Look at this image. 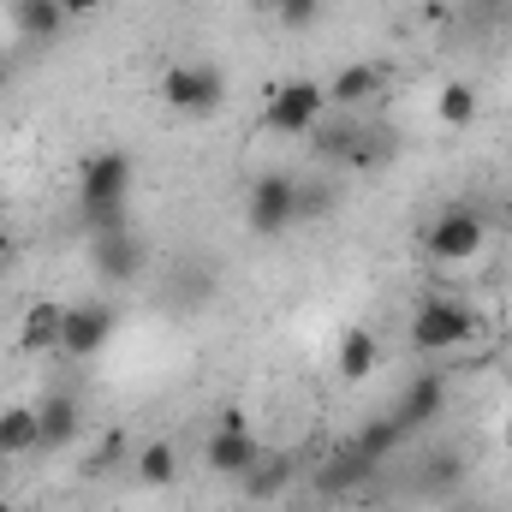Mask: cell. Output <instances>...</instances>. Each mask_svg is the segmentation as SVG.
I'll use <instances>...</instances> for the list:
<instances>
[{
    "instance_id": "1",
    "label": "cell",
    "mask_w": 512,
    "mask_h": 512,
    "mask_svg": "<svg viewBox=\"0 0 512 512\" xmlns=\"http://www.w3.org/2000/svg\"><path fill=\"white\" fill-rule=\"evenodd\" d=\"M78 197L90 233H120L126 227V197H131V155L126 149H96L78 161Z\"/></svg>"
},
{
    "instance_id": "2",
    "label": "cell",
    "mask_w": 512,
    "mask_h": 512,
    "mask_svg": "<svg viewBox=\"0 0 512 512\" xmlns=\"http://www.w3.org/2000/svg\"><path fill=\"white\" fill-rule=\"evenodd\" d=\"M161 102H167L173 114H185V120H209V114L227 102V78H221V66H209V60H179V66L161 72Z\"/></svg>"
},
{
    "instance_id": "3",
    "label": "cell",
    "mask_w": 512,
    "mask_h": 512,
    "mask_svg": "<svg viewBox=\"0 0 512 512\" xmlns=\"http://www.w3.org/2000/svg\"><path fill=\"white\" fill-rule=\"evenodd\" d=\"M245 227L256 239H280L286 227H298V179L292 173H262L245 197Z\"/></svg>"
},
{
    "instance_id": "4",
    "label": "cell",
    "mask_w": 512,
    "mask_h": 512,
    "mask_svg": "<svg viewBox=\"0 0 512 512\" xmlns=\"http://www.w3.org/2000/svg\"><path fill=\"white\" fill-rule=\"evenodd\" d=\"M477 334V310L453 304V298H423L411 316V346L417 352H453Z\"/></svg>"
},
{
    "instance_id": "5",
    "label": "cell",
    "mask_w": 512,
    "mask_h": 512,
    "mask_svg": "<svg viewBox=\"0 0 512 512\" xmlns=\"http://www.w3.org/2000/svg\"><path fill=\"white\" fill-rule=\"evenodd\" d=\"M322 114H328V90H322V84H310V78H298V84H280V90L268 96L262 126L280 131V137H310Z\"/></svg>"
},
{
    "instance_id": "6",
    "label": "cell",
    "mask_w": 512,
    "mask_h": 512,
    "mask_svg": "<svg viewBox=\"0 0 512 512\" xmlns=\"http://www.w3.org/2000/svg\"><path fill=\"white\" fill-rule=\"evenodd\" d=\"M423 251L435 256V262H471V256L483 251V215L465 209V203L441 209L435 227H429V239H423Z\"/></svg>"
},
{
    "instance_id": "7",
    "label": "cell",
    "mask_w": 512,
    "mask_h": 512,
    "mask_svg": "<svg viewBox=\"0 0 512 512\" xmlns=\"http://www.w3.org/2000/svg\"><path fill=\"white\" fill-rule=\"evenodd\" d=\"M114 328H120L114 304H72L66 322H60V352L66 358H96L114 340Z\"/></svg>"
},
{
    "instance_id": "8",
    "label": "cell",
    "mask_w": 512,
    "mask_h": 512,
    "mask_svg": "<svg viewBox=\"0 0 512 512\" xmlns=\"http://www.w3.org/2000/svg\"><path fill=\"white\" fill-rule=\"evenodd\" d=\"M256 459H262V441H256V429L245 423V411H227V423L209 435V465H215L221 477H245Z\"/></svg>"
},
{
    "instance_id": "9",
    "label": "cell",
    "mask_w": 512,
    "mask_h": 512,
    "mask_svg": "<svg viewBox=\"0 0 512 512\" xmlns=\"http://www.w3.org/2000/svg\"><path fill=\"white\" fill-rule=\"evenodd\" d=\"M143 262H149V251H143V239H137L131 227H120V233H96V245H90V268H96L102 280H114V286L137 280Z\"/></svg>"
},
{
    "instance_id": "10",
    "label": "cell",
    "mask_w": 512,
    "mask_h": 512,
    "mask_svg": "<svg viewBox=\"0 0 512 512\" xmlns=\"http://www.w3.org/2000/svg\"><path fill=\"white\" fill-rule=\"evenodd\" d=\"M441 411H447V376H435V370H429V376H417V382L399 393V411H393V423H399L405 435H417V429H429Z\"/></svg>"
},
{
    "instance_id": "11",
    "label": "cell",
    "mask_w": 512,
    "mask_h": 512,
    "mask_svg": "<svg viewBox=\"0 0 512 512\" xmlns=\"http://www.w3.org/2000/svg\"><path fill=\"white\" fill-rule=\"evenodd\" d=\"M72 441H78V399L72 393H48L36 405V453L72 447Z\"/></svg>"
},
{
    "instance_id": "12",
    "label": "cell",
    "mask_w": 512,
    "mask_h": 512,
    "mask_svg": "<svg viewBox=\"0 0 512 512\" xmlns=\"http://www.w3.org/2000/svg\"><path fill=\"white\" fill-rule=\"evenodd\" d=\"M376 471H382V465H370V459L346 441V447H334V453H328V465L316 471V489H322V495H352V489H364Z\"/></svg>"
},
{
    "instance_id": "13",
    "label": "cell",
    "mask_w": 512,
    "mask_h": 512,
    "mask_svg": "<svg viewBox=\"0 0 512 512\" xmlns=\"http://www.w3.org/2000/svg\"><path fill=\"white\" fill-rule=\"evenodd\" d=\"M292 477H298L292 453H274V447H262V459H256L239 483H245V501H280V495L292 489Z\"/></svg>"
},
{
    "instance_id": "14",
    "label": "cell",
    "mask_w": 512,
    "mask_h": 512,
    "mask_svg": "<svg viewBox=\"0 0 512 512\" xmlns=\"http://www.w3.org/2000/svg\"><path fill=\"white\" fill-rule=\"evenodd\" d=\"M376 90H382V66H370V60H364V66H346V72L328 84V102H334L340 114H358Z\"/></svg>"
},
{
    "instance_id": "15",
    "label": "cell",
    "mask_w": 512,
    "mask_h": 512,
    "mask_svg": "<svg viewBox=\"0 0 512 512\" xmlns=\"http://www.w3.org/2000/svg\"><path fill=\"white\" fill-rule=\"evenodd\" d=\"M12 24H18V36H30V42H54V36L66 30V6H60V0H12Z\"/></svg>"
},
{
    "instance_id": "16",
    "label": "cell",
    "mask_w": 512,
    "mask_h": 512,
    "mask_svg": "<svg viewBox=\"0 0 512 512\" xmlns=\"http://www.w3.org/2000/svg\"><path fill=\"white\" fill-rule=\"evenodd\" d=\"M60 322H66V304H30L24 328H18V346L24 352H60Z\"/></svg>"
},
{
    "instance_id": "17",
    "label": "cell",
    "mask_w": 512,
    "mask_h": 512,
    "mask_svg": "<svg viewBox=\"0 0 512 512\" xmlns=\"http://www.w3.org/2000/svg\"><path fill=\"white\" fill-rule=\"evenodd\" d=\"M387 161H393V131H382V126H358V137H352V149H346V161H340V167H358V173H382Z\"/></svg>"
},
{
    "instance_id": "18",
    "label": "cell",
    "mask_w": 512,
    "mask_h": 512,
    "mask_svg": "<svg viewBox=\"0 0 512 512\" xmlns=\"http://www.w3.org/2000/svg\"><path fill=\"white\" fill-rule=\"evenodd\" d=\"M376 358H382V346H376L370 328H346V334H340V376H346V382H364V376L376 370Z\"/></svg>"
},
{
    "instance_id": "19",
    "label": "cell",
    "mask_w": 512,
    "mask_h": 512,
    "mask_svg": "<svg viewBox=\"0 0 512 512\" xmlns=\"http://www.w3.org/2000/svg\"><path fill=\"white\" fill-rule=\"evenodd\" d=\"M36 453V405H6L0 411V459Z\"/></svg>"
},
{
    "instance_id": "20",
    "label": "cell",
    "mask_w": 512,
    "mask_h": 512,
    "mask_svg": "<svg viewBox=\"0 0 512 512\" xmlns=\"http://www.w3.org/2000/svg\"><path fill=\"white\" fill-rule=\"evenodd\" d=\"M399 441H405V429L393 423V411H387V417H376V423H364V429L352 435V447H358L370 465H387V459L399 453Z\"/></svg>"
},
{
    "instance_id": "21",
    "label": "cell",
    "mask_w": 512,
    "mask_h": 512,
    "mask_svg": "<svg viewBox=\"0 0 512 512\" xmlns=\"http://www.w3.org/2000/svg\"><path fill=\"white\" fill-rule=\"evenodd\" d=\"M459 483H465V453H435V459L423 465V477H417L423 495H453Z\"/></svg>"
},
{
    "instance_id": "22",
    "label": "cell",
    "mask_w": 512,
    "mask_h": 512,
    "mask_svg": "<svg viewBox=\"0 0 512 512\" xmlns=\"http://www.w3.org/2000/svg\"><path fill=\"white\" fill-rule=\"evenodd\" d=\"M137 477H143L149 489H167V483L179 477V453H173L167 441H149V447L137 453Z\"/></svg>"
},
{
    "instance_id": "23",
    "label": "cell",
    "mask_w": 512,
    "mask_h": 512,
    "mask_svg": "<svg viewBox=\"0 0 512 512\" xmlns=\"http://www.w3.org/2000/svg\"><path fill=\"white\" fill-rule=\"evenodd\" d=\"M340 209V191L328 179H298V221H328Z\"/></svg>"
},
{
    "instance_id": "24",
    "label": "cell",
    "mask_w": 512,
    "mask_h": 512,
    "mask_svg": "<svg viewBox=\"0 0 512 512\" xmlns=\"http://www.w3.org/2000/svg\"><path fill=\"white\" fill-rule=\"evenodd\" d=\"M435 114H441L447 126H471V120H477V90H471V84H447V90L435 96Z\"/></svg>"
},
{
    "instance_id": "25",
    "label": "cell",
    "mask_w": 512,
    "mask_h": 512,
    "mask_svg": "<svg viewBox=\"0 0 512 512\" xmlns=\"http://www.w3.org/2000/svg\"><path fill=\"white\" fill-rule=\"evenodd\" d=\"M316 6H322V0H274V12H280L286 30H310V24H316Z\"/></svg>"
},
{
    "instance_id": "26",
    "label": "cell",
    "mask_w": 512,
    "mask_h": 512,
    "mask_svg": "<svg viewBox=\"0 0 512 512\" xmlns=\"http://www.w3.org/2000/svg\"><path fill=\"white\" fill-rule=\"evenodd\" d=\"M126 447H131L126 429H108V435H102V453H96V465H114V459H120Z\"/></svg>"
},
{
    "instance_id": "27",
    "label": "cell",
    "mask_w": 512,
    "mask_h": 512,
    "mask_svg": "<svg viewBox=\"0 0 512 512\" xmlns=\"http://www.w3.org/2000/svg\"><path fill=\"white\" fill-rule=\"evenodd\" d=\"M60 6H66V18H84V12H96L102 0H60Z\"/></svg>"
},
{
    "instance_id": "28",
    "label": "cell",
    "mask_w": 512,
    "mask_h": 512,
    "mask_svg": "<svg viewBox=\"0 0 512 512\" xmlns=\"http://www.w3.org/2000/svg\"><path fill=\"white\" fill-rule=\"evenodd\" d=\"M6 78H12V60H6V54H0V84H6Z\"/></svg>"
},
{
    "instance_id": "29",
    "label": "cell",
    "mask_w": 512,
    "mask_h": 512,
    "mask_svg": "<svg viewBox=\"0 0 512 512\" xmlns=\"http://www.w3.org/2000/svg\"><path fill=\"white\" fill-rule=\"evenodd\" d=\"M0 256H12V239H6V233H0Z\"/></svg>"
},
{
    "instance_id": "30",
    "label": "cell",
    "mask_w": 512,
    "mask_h": 512,
    "mask_svg": "<svg viewBox=\"0 0 512 512\" xmlns=\"http://www.w3.org/2000/svg\"><path fill=\"white\" fill-rule=\"evenodd\" d=\"M477 6H512V0H477Z\"/></svg>"
},
{
    "instance_id": "31",
    "label": "cell",
    "mask_w": 512,
    "mask_h": 512,
    "mask_svg": "<svg viewBox=\"0 0 512 512\" xmlns=\"http://www.w3.org/2000/svg\"><path fill=\"white\" fill-rule=\"evenodd\" d=\"M507 447H512V423H507Z\"/></svg>"
},
{
    "instance_id": "32",
    "label": "cell",
    "mask_w": 512,
    "mask_h": 512,
    "mask_svg": "<svg viewBox=\"0 0 512 512\" xmlns=\"http://www.w3.org/2000/svg\"><path fill=\"white\" fill-rule=\"evenodd\" d=\"M0 512H12V507H6V501H0Z\"/></svg>"
},
{
    "instance_id": "33",
    "label": "cell",
    "mask_w": 512,
    "mask_h": 512,
    "mask_svg": "<svg viewBox=\"0 0 512 512\" xmlns=\"http://www.w3.org/2000/svg\"><path fill=\"white\" fill-rule=\"evenodd\" d=\"M268 6H274V0H268Z\"/></svg>"
}]
</instances>
